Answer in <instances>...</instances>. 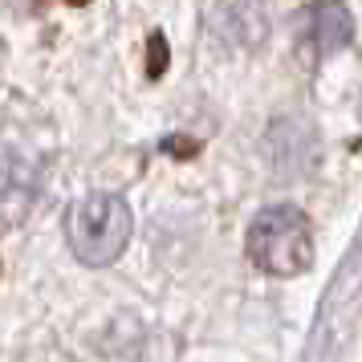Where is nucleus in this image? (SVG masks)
I'll use <instances>...</instances> for the list:
<instances>
[{"mask_svg":"<svg viewBox=\"0 0 362 362\" xmlns=\"http://www.w3.org/2000/svg\"><path fill=\"white\" fill-rule=\"evenodd\" d=\"M248 261L269 277H297L313 264V224L293 204H273L248 224Z\"/></svg>","mask_w":362,"mask_h":362,"instance_id":"f257e3e1","label":"nucleus"},{"mask_svg":"<svg viewBox=\"0 0 362 362\" xmlns=\"http://www.w3.org/2000/svg\"><path fill=\"white\" fill-rule=\"evenodd\" d=\"M66 240L82 264H115L122 248L131 245V208L122 196L94 192L82 196L66 216Z\"/></svg>","mask_w":362,"mask_h":362,"instance_id":"f03ea898","label":"nucleus"},{"mask_svg":"<svg viewBox=\"0 0 362 362\" xmlns=\"http://www.w3.org/2000/svg\"><path fill=\"white\" fill-rule=\"evenodd\" d=\"M37 163L8 139H0V224L17 228L37 199Z\"/></svg>","mask_w":362,"mask_h":362,"instance_id":"7ed1b4c3","label":"nucleus"},{"mask_svg":"<svg viewBox=\"0 0 362 362\" xmlns=\"http://www.w3.org/2000/svg\"><path fill=\"white\" fill-rule=\"evenodd\" d=\"M208 33L220 45H232V49L261 45L264 33H269L264 4L261 0H212V8H208Z\"/></svg>","mask_w":362,"mask_h":362,"instance_id":"20e7f679","label":"nucleus"},{"mask_svg":"<svg viewBox=\"0 0 362 362\" xmlns=\"http://www.w3.org/2000/svg\"><path fill=\"white\" fill-rule=\"evenodd\" d=\"M354 33V25H350V13H346L342 4H310L301 17H297V49L305 53L310 62H322L329 53H338L350 41Z\"/></svg>","mask_w":362,"mask_h":362,"instance_id":"39448f33","label":"nucleus"},{"mask_svg":"<svg viewBox=\"0 0 362 362\" xmlns=\"http://www.w3.org/2000/svg\"><path fill=\"white\" fill-rule=\"evenodd\" d=\"M151 74H163V66H167V41L163 37H151Z\"/></svg>","mask_w":362,"mask_h":362,"instance_id":"423d86ee","label":"nucleus"}]
</instances>
